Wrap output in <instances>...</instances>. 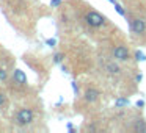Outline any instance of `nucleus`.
I'll return each instance as SVG.
<instances>
[{
    "mask_svg": "<svg viewBox=\"0 0 146 133\" xmlns=\"http://www.w3.org/2000/svg\"><path fill=\"white\" fill-rule=\"evenodd\" d=\"M14 78H16L17 83H25V75H24V72L21 69L14 70Z\"/></svg>",
    "mask_w": 146,
    "mask_h": 133,
    "instance_id": "obj_8",
    "label": "nucleus"
},
{
    "mask_svg": "<svg viewBox=\"0 0 146 133\" xmlns=\"http://www.w3.org/2000/svg\"><path fill=\"white\" fill-rule=\"evenodd\" d=\"M98 95H99V92L94 88H88L85 92V100L86 102H96L98 100Z\"/></svg>",
    "mask_w": 146,
    "mask_h": 133,
    "instance_id": "obj_5",
    "label": "nucleus"
},
{
    "mask_svg": "<svg viewBox=\"0 0 146 133\" xmlns=\"http://www.w3.org/2000/svg\"><path fill=\"white\" fill-rule=\"evenodd\" d=\"M137 105H138V107H145V102H143V100H138V102H137Z\"/></svg>",
    "mask_w": 146,
    "mask_h": 133,
    "instance_id": "obj_14",
    "label": "nucleus"
},
{
    "mask_svg": "<svg viewBox=\"0 0 146 133\" xmlns=\"http://www.w3.org/2000/svg\"><path fill=\"white\" fill-rule=\"evenodd\" d=\"M133 130H135V132H138V133H145V132H146V124H145V120H143V119L137 120Z\"/></svg>",
    "mask_w": 146,
    "mask_h": 133,
    "instance_id": "obj_7",
    "label": "nucleus"
},
{
    "mask_svg": "<svg viewBox=\"0 0 146 133\" xmlns=\"http://www.w3.org/2000/svg\"><path fill=\"white\" fill-rule=\"evenodd\" d=\"M113 58L118 61H127L129 60V50L126 45H116L113 49Z\"/></svg>",
    "mask_w": 146,
    "mask_h": 133,
    "instance_id": "obj_4",
    "label": "nucleus"
},
{
    "mask_svg": "<svg viewBox=\"0 0 146 133\" xmlns=\"http://www.w3.org/2000/svg\"><path fill=\"white\" fill-rule=\"evenodd\" d=\"M47 44H50V45H54V44H55V39H49V41H47Z\"/></svg>",
    "mask_w": 146,
    "mask_h": 133,
    "instance_id": "obj_15",
    "label": "nucleus"
},
{
    "mask_svg": "<svg viewBox=\"0 0 146 133\" xmlns=\"http://www.w3.org/2000/svg\"><path fill=\"white\" fill-rule=\"evenodd\" d=\"M105 69H107L108 74H113V75H118V74H121V67L118 66L116 63H107L105 64Z\"/></svg>",
    "mask_w": 146,
    "mask_h": 133,
    "instance_id": "obj_6",
    "label": "nucleus"
},
{
    "mask_svg": "<svg viewBox=\"0 0 146 133\" xmlns=\"http://www.w3.org/2000/svg\"><path fill=\"white\" fill-rule=\"evenodd\" d=\"M85 20L88 22V25H91V27H102L105 24V17L102 16V14H99V13H96V11H88L86 13V16H85Z\"/></svg>",
    "mask_w": 146,
    "mask_h": 133,
    "instance_id": "obj_2",
    "label": "nucleus"
},
{
    "mask_svg": "<svg viewBox=\"0 0 146 133\" xmlns=\"http://www.w3.org/2000/svg\"><path fill=\"white\" fill-rule=\"evenodd\" d=\"M5 100H7V95H5L3 91H0V107L5 103Z\"/></svg>",
    "mask_w": 146,
    "mask_h": 133,
    "instance_id": "obj_10",
    "label": "nucleus"
},
{
    "mask_svg": "<svg viewBox=\"0 0 146 133\" xmlns=\"http://www.w3.org/2000/svg\"><path fill=\"white\" fill-rule=\"evenodd\" d=\"M33 119H35V114H33V111L30 110V108H22V110H19L16 113V117H14V120H16L19 125H29V124L33 122Z\"/></svg>",
    "mask_w": 146,
    "mask_h": 133,
    "instance_id": "obj_1",
    "label": "nucleus"
},
{
    "mask_svg": "<svg viewBox=\"0 0 146 133\" xmlns=\"http://www.w3.org/2000/svg\"><path fill=\"white\" fill-rule=\"evenodd\" d=\"M115 8H116V11L121 14V16H124V14H126V11H124V8L121 7V5H118V3H116V5H115Z\"/></svg>",
    "mask_w": 146,
    "mask_h": 133,
    "instance_id": "obj_9",
    "label": "nucleus"
},
{
    "mask_svg": "<svg viewBox=\"0 0 146 133\" xmlns=\"http://www.w3.org/2000/svg\"><path fill=\"white\" fill-rule=\"evenodd\" d=\"M130 32L135 35H143L146 32V22L143 19H132L130 20Z\"/></svg>",
    "mask_w": 146,
    "mask_h": 133,
    "instance_id": "obj_3",
    "label": "nucleus"
},
{
    "mask_svg": "<svg viewBox=\"0 0 146 133\" xmlns=\"http://www.w3.org/2000/svg\"><path fill=\"white\" fill-rule=\"evenodd\" d=\"M52 3H54V5H60V0H54Z\"/></svg>",
    "mask_w": 146,
    "mask_h": 133,
    "instance_id": "obj_17",
    "label": "nucleus"
},
{
    "mask_svg": "<svg viewBox=\"0 0 146 133\" xmlns=\"http://www.w3.org/2000/svg\"><path fill=\"white\" fill-rule=\"evenodd\" d=\"M7 78V70L3 67H0V80H5Z\"/></svg>",
    "mask_w": 146,
    "mask_h": 133,
    "instance_id": "obj_11",
    "label": "nucleus"
},
{
    "mask_svg": "<svg viewBox=\"0 0 146 133\" xmlns=\"http://www.w3.org/2000/svg\"><path fill=\"white\" fill-rule=\"evenodd\" d=\"M137 57H138V60H145V58H143V55L140 53V52H138V53H137Z\"/></svg>",
    "mask_w": 146,
    "mask_h": 133,
    "instance_id": "obj_16",
    "label": "nucleus"
},
{
    "mask_svg": "<svg viewBox=\"0 0 146 133\" xmlns=\"http://www.w3.org/2000/svg\"><path fill=\"white\" fill-rule=\"evenodd\" d=\"M127 103V100H124V99H123V100H118L116 102V105H126Z\"/></svg>",
    "mask_w": 146,
    "mask_h": 133,
    "instance_id": "obj_13",
    "label": "nucleus"
},
{
    "mask_svg": "<svg viewBox=\"0 0 146 133\" xmlns=\"http://www.w3.org/2000/svg\"><path fill=\"white\" fill-rule=\"evenodd\" d=\"M54 60H55V63H60V61L63 60V53H57L54 57Z\"/></svg>",
    "mask_w": 146,
    "mask_h": 133,
    "instance_id": "obj_12",
    "label": "nucleus"
}]
</instances>
